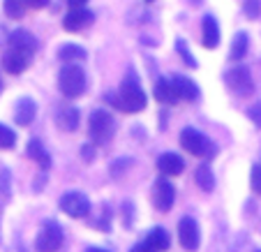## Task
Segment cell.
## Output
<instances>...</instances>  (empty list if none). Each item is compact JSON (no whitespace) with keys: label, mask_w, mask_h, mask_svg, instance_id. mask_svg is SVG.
<instances>
[{"label":"cell","mask_w":261,"mask_h":252,"mask_svg":"<svg viewBox=\"0 0 261 252\" xmlns=\"http://www.w3.org/2000/svg\"><path fill=\"white\" fill-rule=\"evenodd\" d=\"M247 54V33H238L233 37L231 51H229V60H243V56Z\"/></svg>","instance_id":"603a6c76"},{"label":"cell","mask_w":261,"mask_h":252,"mask_svg":"<svg viewBox=\"0 0 261 252\" xmlns=\"http://www.w3.org/2000/svg\"><path fill=\"white\" fill-rule=\"evenodd\" d=\"M58 58L63 60L65 65H72V60H84L86 58V49H81V46H76V44H65L63 49L58 51Z\"/></svg>","instance_id":"7402d4cb"},{"label":"cell","mask_w":261,"mask_h":252,"mask_svg":"<svg viewBox=\"0 0 261 252\" xmlns=\"http://www.w3.org/2000/svg\"><path fill=\"white\" fill-rule=\"evenodd\" d=\"M109 102H114L118 109L123 111H129V114H134V111H141L146 109V93L141 90V86L137 84V79H125L123 86H120V90L116 95H109Z\"/></svg>","instance_id":"6da1fadb"},{"label":"cell","mask_w":261,"mask_h":252,"mask_svg":"<svg viewBox=\"0 0 261 252\" xmlns=\"http://www.w3.org/2000/svg\"><path fill=\"white\" fill-rule=\"evenodd\" d=\"M259 252H261V250H259Z\"/></svg>","instance_id":"d590c367"},{"label":"cell","mask_w":261,"mask_h":252,"mask_svg":"<svg viewBox=\"0 0 261 252\" xmlns=\"http://www.w3.org/2000/svg\"><path fill=\"white\" fill-rule=\"evenodd\" d=\"M81 153H84V160H86V162H90V160L95 158V148H90V146H84V148H81Z\"/></svg>","instance_id":"1f68e13d"},{"label":"cell","mask_w":261,"mask_h":252,"mask_svg":"<svg viewBox=\"0 0 261 252\" xmlns=\"http://www.w3.org/2000/svg\"><path fill=\"white\" fill-rule=\"evenodd\" d=\"M25 153H28V158H30V160H35V162L40 164V167L44 169V171L51 167V158H49V153H46L44 146H42V141H37V139H33V141L28 143Z\"/></svg>","instance_id":"ac0fdd59"},{"label":"cell","mask_w":261,"mask_h":252,"mask_svg":"<svg viewBox=\"0 0 261 252\" xmlns=\"http://www.w3.org/2000/svg\"><path fill=\"white\" fill-rule=\"evenodd\" d=\"M88 5V0H69V10H84Z\"/></svg>","instance_id":"4dcf8cb0"},{"label":"cell","mask_w":261,"mask_h":252,"mask_svg":"<svg viewBox=\"0 0 261 252\" xmlns=\"http://www.w3.org/2000/svg\"><path fill=\"white\" fill-rule=\"evenodd\" d=\"M155 97H158V102H162V104H176L178 93H176V88H173V81L160 79L158 84H155Z\"/></svg>","instance_id":"e0dca14e"},{"label":"cell","mask_w":261,"mask_h":252,"mask_svg":"<svg viewBox=\"0 0 261 252\" xmlns=\"http://www.w3.org/2000/svg\"><path fill=\"white\" fill-rule=\"evenodd\" d=\"M129 252H155V250H153L150 245H148V243H139V245H134Z\"/></svg>","instance_id":"d6a6232c"},{"label":"cell","mask_w":261,"mask_h":252,"mask_svg":"<svg viewBox=\"0 0 261 252\" xmlns=\"http://www.w3.org/2000/svg\"><path fill=\"white\" fill-rule=\"evenodd\" d=\"M178 241L185 250L194 252L199 250V243H201V232H199V224L194 218H182L178 222Z\"/></svg>","instance_id":"ba28073f"},{"label":"cell","mask_w":261,"mask_h":252,"mask_svg":"<svg viewBox=\"0 0 261 252\" xmlns=\"http://www.w3.org/2000/svg\"><path fill=\"white\" fill-rule=\"evenodd\" d=\"M243 12H245L247 19H256V16H259V12H261V3H259V0H245Z\"/></svg>","instance_id":"484cf974"},{"label":"cell","mask_w":261,"mask_h":252,"mask_svg":"<svg viewBox=\"0 0 261 252\" xmlns=\"http://www.w3.org/2000/svg\"><path fill=\"white\" fill-rule=\"evenodd\" d=\"M194 181H197V185L203 190V192H211V190L215 188V176H213L208 164H201V167L194 171Z\"/></svg>","instance_id":"44dd1931"},{"label":"cell","mask_w":261,"mask_h":252,"mask_svg":"<svg viewBox=\"0 0 261 252\" xmlns=\"http://www.w3.org/2000/svg\"><path fill=\"white\" fill-rule=\"evenodd\" d=\"M93 12L90 10H69V14L65 16V21H63V28L67 30V33H79V30H84V28H88L90 23H93Z\"/></svg>","instance_id":"30bf717a"},{"label":"cell","mask_w":261,"mask_h":252,"mask_svg":"<svg viewBox=\"0 0 261 252\" xmlns=\"http://www.w3.org/2000/svg\"><path fill=\"white\" fill-rule=\"evenodd\" d=\"M10 46L12 49L23 51V54H28V56H33L35 51H37V40H35L28 30H14V33L10 35Z\"/></svg>","instance_id":"5bb4252c"},{"label":"cell","mask_w":261,"mask_h":252,"mask_svg":"<svg viewBox=\"0 0 261 252\" xmlns=\"http://www.w3.org/2000/svg\"><path fill=\"white\" fill-rule=\"evenodd\" d=\"M180 146L188 150V153L197 155V158H203V155L213 158V155H215V146L194 128H185L180 132Z\"/></svg>","instance_id":"277c9868"},{"label":"cell","mask_w":261,"mask_h":252,"mask_svg":"<svg viewBox=\"0 0 261 252\" xmlns=\"http://www.w3.org/2000/svg\"><path fill=\"white\" fill-rule=\"evenodd\" d=\"M25 7H33V10H42V7L49 5V0H23Z\"/></svg>","instance_id":"f546056e"},{"label":"cell","mask_w":261,"mask_h":252,"mask_svg":"<svg viewBox=\"0 0 261 252\" xmlns=\"http://www.w3.org/2000/svg\"><path fill=\"white\" fill-rule=\"evenodd\" d=\"M0 90H3V81H0Z\"/></svg>","instance_id":"e575fe53"},{"label":"cell","mask_w":261,"mask_h":252,"mask_svg":"<svg viewBox=\"0 0 261 252\" xmlns=\"http://www.w3.org/2000/svg\"><path fill=\"white\" fill-rule=\"evenodd\" d=\"M176 49H178V54H180L182 58H185V63H188L190 67H197V60L192 58V54L188 51V46L182 44V40H178V42H176Z\"/></svg>","instance_id":"83f0119b"},{"label":"cell","mask_w":261,"mask_h":252,"mask_svg":"<svg viewBox=\"0 0 261 252\" xmlns=\"http://www.w3.org/2000/svg\"><path fill=\"white\" fill-rule=\"evenodd\" d=\"M201 44L206 49H215L220 44V26H217L215 16H203L201 21Z\"/></svg>","instance_id":"7c38bea8"},{"label":"cell","mask_w":261,"mask_h":252,"mask_svg":"<svg viewBox=\"0 0 261 252\" xmlns=\"http://www.w3.org/2000/svg\"><path fill=\"white\" fill-rule=\"evenodd\" d=\"M56 120H58V125H60L63 130L72 132V130H76V125H79V111L72 109V107H65V109L58 111Z\"/></svg>","instance_id":"ffe728a7"},{"label":"cell","mask_w":261,"mask_h":252,"mask_svg":"<svg viewBox=\"0 0 261 252\" xmlns=\"http://www.w3.org/2000/svg\"><path fill=\"white\" fill-rule=\"evenodd\" d=\"M60 208H63L65 215L81 220L90 213V201H88V197L81 192H67L63 199H60Z\"/></svg>","instance_id":"52a82bcc"},{"label":"cell","mask_w":261,"mask_h":252,"mask_svg":"<svg viewBox=\"0 0 261 252\" xmlns=\"http://www.w3.org/2000/svg\"><path fill=\"white\" fill-rule=\"evenodd\" d=\"M14 143H16V134L10 128L0 125V148H12Z\"/></svg>","instance_id":"d4e9b609"},{"label":"cell","mask_w":261,"mask_h":252,"mask_svg":"<svg viewBox=\"0 0 261 252\" xmlns=\"http://www.w3.org/2000/svg\"><path fill=\"white\" fill-rule=\"evenodd\" d=\"M86 252H107V250H102V247H88Z\"/></svg>","instance_id":"836d02e7"},{"label":"cell","mask_w":261,"mask_h":252,"mask_svg":"<svg viewBox=\"0 0 261 252\" xmlns=\"http://www.w3.org/2000/svg\"><path fill=\"white\" fill-rule=\"evenodd\" d=\"M171 81H173V88H176V93H178V99H185V102H197L199 99V88L192 79L176 74Z\"/></svg>","instance_id":"4fadbf2b"},{"label":"cell","mask_w":261,"mask_h":252,"mask_svg":"<svg viewBox=\"0 0 261 252\" xmlns=\"http://www.w3.org/2000/svg\"><path fill=\"white\" fill-rule=\"evenodd\" d=\"M63 245V229L58 222H44L42 232L35 238V250L37 252H56Z\"/></svg>","instance_id":"5b68a950"},{"label":"cell","mask_w":261,"mask_h":252,"mask_svg":"<svg viewBox=\"0 0 261 252\" xmlns=\"http://www.w3.org/2000/svg\"><path fill=\"white\" fill-rule=\"evenodd\" d=\"M158 169L164 176H178V173H182V169H185V162H182V158L178 153H164V155H160V160H158Z\"/></svg>","instance_id":"9a60e30c"},{"label":"cell","mask_w":261,"mask_h":252,"mask_svg":"<svg viewBox=\"0 0 261 252\" xmlns=\"http://www.w3.org/2000/svg\"><path fill=\"white\" fill-rule=\"evenodd\" d=\"M30 58L33 56H28V54H23V51H19V49H7L5 51V56H3V67L10 72V74H21L25 67L30 65Z\"/></svg>","instance_id":"8fae6325"},{"label":"cell","mask_w":261,"mask_h":252,"mask_svg":"<svg viewBox=\"0 0 261 252\" xmlns=\"http://www.w3.org/2000/svg\"><path fill=\"white\" fill-rule=\"evenodd\" d=\"M25 3L23 0H5V14L10 16V19H21V16L25 14Z\"/></svg>","instance_id":"cb8c5ba5"},{"label":"cell","mask_w":261,"mask_h":252,"mask_svg":"<svg viewBox=\"0 0 261 252\" xmlns=\"http://www.w3.org/2000/svg\"><path fill=\"white\" fill-rule=\"evenodd\" d=\"M114 132H116L114 116L109 114V111H104V109L93 111V116H90V120H88V134H90V139H93L97 146H102V143L111 141Z\"/></svg>","instance_id":"3957f363"},{"label":"cell","mask_w":261,"mask_h":252,"mask_svg":"<svg viewBox=\"0 0 261 252\" xmlns=\"http://www.w3.org/2000/svg\"><path fill=\"white\" fill-rule=\"evenodd\" d=\"M250 185H252V192H254V194H261V167H259V164H254V167H252Z\"/></svg>","instance_id":"4316f807"},{"label":"cell","mask_w":261,"mask_h":252,"mask_svg":"<svg viewBox=\"0 0 261 252\" xmlns=\"http://www.w3.org/2000/svg\"><path fill=\"white\" fill-rule=\"evenodd\" d=\"M173 199H176V190H173V185L169 183L167 178L155 181V185H153V206L158 208L160 213H167V211H171Z\"/></svg>","instance_id":"9c48e42d"},{"label":"cell","mask_w":261,"mask_h":252,"mask_svg":"<svg viewBox=\"0 0 261 252\" xmlns=\"http://www.w3.org/2000/svg\"><path fill=\"white\" fill-rule=\"evenodd\" d=\"M224 84L231 93L236 95H250L252 93V77H250V69L243 67V65H236V67L227 69V74H224Z\"/></svg>","instance_id":"8992f818"},{"label":"cell","mask_w":261,"mask_h":252,"mask_svg":"<svg viewBox=\"0 0 261 252\" xmlns=\"http://www.w3.org/2000/svg\"><path fill=\"white\" fill-rule=\"evenodd\" d=\"M247 116L252 118V123L261 128V102H254V104H252L250 109H247Z\"/></svg>","instance_id":"f1b7e54d"},{"label":"cell","mask_w":261,"mask_h":252,"mask_svg":"<svg viewBox=\"0 0 261 252\" xmlns=\"http://www.w3.org/2000/svg\"><path fill=\"white\" fill-rule=\"evenodd\" d=\"M37 116V107H35V102L30 97H23L19 99V104H16V114H14V120L21 125V128H28L30 123H33V118Z\"/></svg>","instance_id":"2e32d148"},{"label":"cell","mask_w":261,"mask_h":252,"mask_svg":"<svg viewBox=\"0 0 261 252\" xmlns=\"http://www.w3.org/2000/svg\"><path fill=\"white\" fill-rule=\"evenodd\" d=\"M58 88L65 97H79L86 90V74L79 65H63L58 72Z\"/></svg>","instance_id":"7a4b0ae2"},{"label":"cell","mask_w":261,"mask_h":252,"mask_svg":"<svg viewBox=\"0 0 261 252\" xmlns=\"http://www.w3.org/2000/svg\"><path fill=\"white\" fill-rule=\"evenodd\" d=\"M146 243L150 247H153L155 252H164V250H169V245H171V238H169V234H167V229H153V232L146 236Z\"/></svg>","instance_id":"d6986e66"}]
</instances>
